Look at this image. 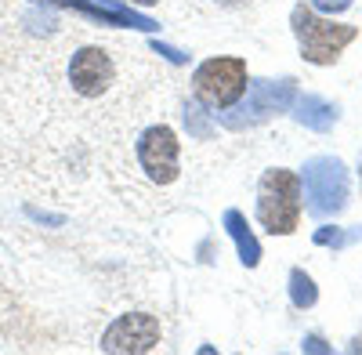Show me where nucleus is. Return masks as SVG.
I'll return each instance as SVG.
<instances>
[{
	"label": "nucleus",
	"instance_id": "1",
	"mask_svg": "<svg viewBox=\"0 0 362 355\" xmlns=\"http://www.w3.org/2000/svg\"><path fill=\"white\" fill-rule=\"evenodd\" d=\"M290 25H293L300 54H305V62H312V66H334L337 58L344 54V47L358 37L355 25L334 22V18H319L305 4H297L290 11Z\"/></svg>",
	"mask_w": 362,
	"mask_h": 355
},
{
	"label": "nucleus",
	"instance_id": "2",
	"mask_svg": "<svg viewBox=\"0 0 362 355\" xmlns=\"http://www.w3.org/2000/svg\"><path fill=\"white\" fill-rule=\"evenodd\" d=\"M300 174L286 167H272L261 174L257 185V221L272 235H290L300 225Z\"/></svg>",
	"mask_w": 362,
	"mask_h": 355
},
{
	"label": "nucleus",
	"instance_id": "3",
	"mask_svg": "<svg viewBox=\"0 0 362 355\" xmlns=\"http://www.w3.org/2000/svg\"><path fill=\"white\" fill-rule=\"evenodd\" d=\"M300 192L305 206L315 218H337L351 196V174L337 156H312L300 167Z\"/></svg>",
	"mask_w": 362,
	"mask_h": 355
},
{
	"label": "nucleus",
	"instance_id": "4",
	"mask_svg": "<svg viewBox=\"0 0 362 355\" xmlns=\"http://www.w3.org/2000/svg\"><path fill=\"white\" fill-rule=\"evenodd\" d=\"M297 98V80L283 76V80H254L247 87V95L232 105V112H221V124L232 131H243V127H257L264 120L279 112H290Z\"/></svg>",
	"mask_w": 362,
	"mask_h": 355
},
{
	"label": "nucleus",
	"instance_id": "5",
	"mask_svg": "<svg viewBox=\"0 0 362 355\" xmlns=\"http://www.w3.org/2000/svg\"><path fill=\"white\" fill-rule=\"evenodd\" d=\"M192 87H196V98L210 109H232L239 98L247 95L250 76H247V62L235 54H218V58H206V62L196 66L192 73Z\"/></svg>",
	"mask_w": 362,
	"mask_h": 355
},
{
	"label": "nucleus",
	"instance_id": "6",
	"mask_svg": "<svg viewBox=\"0 0 362 355\" xmlns=\"http://www.w3.org/2000/svg\"><path fill=\"white\" fill-rule=\"evenodd\" d=\"M138 163H141L148 182L170 185L174 178L181 174V167H177L181 163V141H177V134L167 124H156V127L141 131V138H138Z\"/></svg>",
	"mask_w": 362,
	"mask_h": 355
},
{
	"label": "nucleus",
	"instance_id": "7",
	"mask_svg": "<svg viewBox=\"0 0 362 355\" xmlns=\"http://www.w3.org/2000/svg\"><path fill=\"white\" fill-rule=\"evenodd\" d=\"M163 330H160V319L148 315V312H131V315H119L112 327L102 334V351H116V355H141V351H153L160 344Z\"/></svg>",
	"mask_w": 362,
	"mask_h": 355
},
{
	"label": "nucleus",
	"instance_id": "8",
	"mask_svg": "<svg viewBox=\"0 0 362 355\" xmlns=\"http://www.w3.org/2000/svg\"><path fill=\"white\" fill-rule=\"evenodd\" d=\"M112 76H116V66H112V58L102 47H80L73 54V62H69V83H73V91L83 95V98L105 95Z\"/></svg>",
	"mask_w": 362,
	"mask_h": 355
},
{
	"label": "nucleus",
	"instance_id": "9",
	"mask_svg": "<svg viewBox=\"0 0 362 355\" xmlns=\"http://www.w3.org/2000/svg\"><path fill=\"white\" fill-rule=\"evenodd\" d=\"M47 4L80 11V15L95 18V22H102V25H134V29H145V33H153V29H156L153 18H145V15H138V11H131V8L116 11V8L105 4V0H47Z\"/></svg>",
	"mask_w": 362,
	"mask_h": 355
},
{
	"label": "nucleus",
	"instance_id": "10",
	"mask_svg": "<svg viewBox=\"0 0 362 355\" xmlns=\"http://www.w3.org/2000/svg\"><path fill=\"white\" fill-rule=\"evenodd\" d=\"M290 112H293V120H297L300 127L319 131V134H326L329 127L341 120V109H337L334 102H326L322 95H297L293 105H290Z\"/></svg>",
	"mask_w": 362,
	"mask_h": 355
},
{
	"label": "nucleus",
	"instance_id": "11",
	"mask_svg": "<svg viewBox=\"0 0 362 355\" xmlns=\"http://www.w3.org/2000/svg\"><path fill=\"white\" fill-rule=\"evenodd\" d=\"M225 232L232 235V243H235V254H239V261H243L247 269H257V264H261V243H257L254 228L247 225L243 211H225Z\"/></svg>",
	"mask_w": 362,
	"mask_h": 355
},
{
	"label": "nucleus",
	"instance_id": "12",
	"mask_svg": "<svg viewBox=\"0 0 362 355\" xmlns=\"http://www.w3.org/2000/svg\"><path fill=\"white\" fill-rule=\"evenodd\" d=\"M290 301H293V308H312L319 301V286H315V279L305 269L290 272Z\"/></svg>",
	"mask_w": 362,
	"mask_h": 355
},
{
	"label": "nucleus",
	"instance_id": "13",
	"mask_svg": "<svg viewBox=\"0 0 362 355\" xmlns=\"http://www.w3.org/2000/svg\"><path fill=\"white\" fill-rule=\"evenodd\" d=\"M351 240H362V228H355V232H341V228H319L315 232V243L319 247H344V243H351Z\"/></svg>",
	"mask_w": 362,
	"mask_h": 355
},
{
	"label": "nucleus",
	"instance_id": "14",
	"mask_svg": "<svg viewBox=\"0 0 362 355\" xmlns=\"http://www.w3.org/2000/svg\"><path fill=\"white\" fill-rule=\"evenodd\" d=\"M185 127L192 131V134H199V138H210V127L203 124V109L192 102V105H185Z\"/></svg>",
	"mask_w": 362,
	"mask_h": 355
},
{
	"label": "nucleus",
	"instance_id": "15",
	"mask_svg": "<svg viewBox=\"0 0 362 355\" xmlns=\"http://www.w3.org/2000/svg\"><path fill=\"white\" fill-rule=\"evenodd\" d=\"M312 8L322 11V15H341L351 8V0H312Z\"/></svg>",
	"mask_w": 362,
	"mask_h": 355
},
{
	"label": "nucleus",
	"instance_id": "16",
	"mask_svg": "<svg viewBox=\"0 0 362 355\" xmlns=\"http://www.w3.org/2000/svg\"><path fill=\"white\" fill-rule=\"evenodd\" d=\"M160 54H167L170 58V62H185V54H181V51H174V47H163V44H153Z\"/></svg>",
	"mask_w": 362,
	"mask_h": 355
},
{
	"label": "nucleus",
	"instance_id": "17",
	"mask_svg": "<svg viewBox=\"0 0 362 355\" xmlns=\"http://www.w3.org/2000/svg\"><path fill=\"white\" fill-rule=\"evenodd\" d=\"M305 348H308V351H326V348H322V341H319V337H308V341H305Z\"/></svg>",
	"mask_w": 362,
	"mask_h": 355
},
{
	"label": "nucleus",
	"instance_id": "18",
	"mask_svg": "<svg viewBox=\"0 0 362 355\" xmlns=\"http://www.w3.org/2000/svg\"><path fill=\"white\" fill-rule=\"evenodd\" d=\"M221 8H239V4H247V0H218Z\"/></svg>",
	"mask_w": 362,
	"mask_h": 355
},
{
	"label": "nucleus",
	"instance_id": "19",
	"mask_svg": "<svg viewBox=\"0 0 362 355\" xmlns=\"http://www.w3.org/2000/svg\"><path fill=\"white\" fill-rule=\"evenodd\" d=\"M131 4H138V8H148V4H160V0H131Z\"/></svg>",
	"mask_w": 362,
	"mask_h": 355
},
{
	"label": "nucleus",
	"instance_id": "20",
	"mask_svg": "<svg viewBox=\"0 0 362 355\" xmlns=\"http://www.w3.org/2000/svg\"><path fill=\"white\" fill-rule=\"evenodd\" d=\"M358 174H362V167H358Z\"/></svg>",
	"mask_w": 362,
	"mask_h": 355
}]
</instances>
